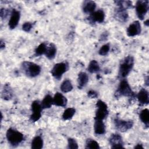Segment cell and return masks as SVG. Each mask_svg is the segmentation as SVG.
I'll use <instances>...</instances> for the list:
<instances>
[{"label":"cell","mask_w":149,"mask_h":149,"mask_svg":"<svg viewBox=\"0 0 149 149\" xmlns=\"http://www.w3.org/2000/svg\"><path fill=\"white\" fill-rule=\"evenodd\" d=\"M134 65V58L132 56L129 55L125 57L121 62L119 69L118 76L120 78L126 77L132 70Z\"/></svg>","instance_id":"obj_1"},{"label":"cell","mask_w":149,"mask_h":149,"mask_svg":"<svg viewBox=\"0 0 149 149\" xmlns=\"http://www.w3.org/2000/svg\"><path fill=\"white\" fill-rule=\"evenodd\" d=\"M22 69L26 76L31 77L38 76L41 72V67L38 65L28 61L22 63Z\"/></svg>","instance_id":"obj_2"},{"label":"cell","mask_w":149,"mask_h":149,"mask_svg":"<svg viewBox=\"0 0 149 149\" xmlns=\"http://www.w3.org/2000/svg\"><path fill=\"white\" fill-rule=\"evenodd\" d=\"M6 136L9 144L13 147L18 146L24 140L23 134L13 128L8 129Z\"/></svg>","instance_id":"obj_3"},{"label":"cell","mask_w":149,"mask_h":149,"mask_svg":"<svg viewBox=\"0 0 149 149\" xmlns=\"http://www.w3.org/2000/svg\"><path fill=\"white\" fill-rule=\"evenodd\" d=\"M115 94L117 97L119 96H125V97H134V94L132 91L129 84L127 81V80L123 79L119 85L118 88L116 91Z\"/></svg>","instance_id":"obj_4"},{"label":"cell","mask_w":149,"mask_h":149,"mask_svg":"<svg viewBox=\"0 0 149 149\" xmlns=\"http://www.w3.org/2000/svg\"><path fill=\"white\" fill-rule=\"evenodd\" d=\"M97 109L95 112V119L103 120L108 115V106L102 100H98L96 104Z\"/></svg>","instance_id":"obj_5"},{"label":"cell","mask_w":149,"mask_h":149,"mask_svg":"<svg viewBox=\"0 0 149 149\" xmlns=\"http://www.w3.org/2000/svg\"><path fill=\"white\" fill-rule=\"evenodd\" d=\"M68 69V65L65 62H60L55 64L52 68L51 73L57 80H59L64 73Z\"/></svg>","instance_id":"obj_6"},{"label":"cell","mask_w":149,"mask_h":149,"mask_svg":"<svg viewBox=\"0 0 149 149\" xmlns=\"http://www.w3.org/2000/svg\"><path fill=\"white\" fill-rule=\"evenodd\" d=\"M148 10V1H138L136 4V14L139 19L143 20Z\"/></svg>","instance_id":"obj_7"},{"label":"cell","mask_w":149,"mask_h":149,"mask_svg":"<svg viewBox=\"0 0 149 149\" xmlns=\"http://www.w3.org/2000/svg\"><path fill=\"white\" fill-rule=\"evenodd\" d=\"M42 108L41 105V102L39 101L36 100L32 102L31 111L32 114L30 116V120L33 122L38 121L41 116V111Z\"/></svg>","instance_id":"obj_8"},{"label":"cell","mask_w":149,"mask_h":149,"mask_svg":"<svg viewBox=\"0 0 149 149\" xmlns=\"http://www.w3.org/2000/svg\"><path fill=\"white\" fill-rule=\"evenodd\" d=\"M114 124L116 129L122 132H125L133 127V122L130 120H124L116 118L114 120Z\"/></svg>","instance_id":"obj_9"},{"label":"cell","mask_w":149,"mask_h":149,"mask_svg":"<svg viewBox=\"0 0 149 149\" xmlns=\"http://www.w3.org/2000/svg\"><path fill=\"white\" fill-rule=\"evenodd\" d=\"M109 142L112 148H123V143L121 136L118 133H114L111 135L109 139Z\"/></svg>","instance_id":"obj_10"},{"label":"cell","mask_w":149,"mask_h":149,"mask_svg":"<svg viewBox=\"0 0 149 149\" xmlns=\"http://www.w3.org/2000/svg\"><path fill=\"white\" fill-rule=\"evenodd\" d=\"M141 25L139 21H134L130 24L126 30L127 35L129 37H134L141 33Z\"/></svg>","instance_id":"obj_11"},{"label":"cell","mask_w":149,"mask_h":149,"mask_svg":"<svg viewBox=\"0 0 149 149\" xmlns=\"http://www.w3.org/2000/svg\"><path fill=\"white\" fill-rule=\"evenodd\" d=\"M20 17V12L13 9L11 12V16L9 20L8 26L10 29H15L18 24Z\"/></svg>","instance_id":"obj_12"},{"label":"cell","mask_w":149,"mask_h":149,"mask_svg":"<svg viewBox=\"0 0 149 149\" xmlns=\"http://www.w3.org/2000/svg\"><path fill=\"white\" fill-rule=\"evenodd\" d=\"M105 19V13L103 10L98 9L97 11H94L93 13L90 14L89 20L93 22H98L100 23H102Z\"/></svg>","instance_id":"obj_13"},{"label":"cell","mask_w":149,"mask_h":149,"mask_svg":"<svg viewBox=\"0 0 149 149\" xmlns=\"http://www.w3.org/2000/svg\"><path fill=\"white\" fill-rule=\"evenodd\" d=\"M66 98L61 93L57 92L53 97V104L59 107H64L67 105Z\"/></svg>","instance_id":"obj_14"},{"label":"cell","mask_w":149,"mask_h":149,"mask_svg":"<svg viewBox=\"0 0 149 149\" xmlns=\"http://www.w3.org/2000/svg\"><path fill=\"white\" fill-rule=\"evenodd\" d=\"M137 98L139 102L141 105H147L149 102V97L148 91L142 88L137 94Z\"/></svg>","instance_id":"obj_15"},{"label":"cell","mask_w":149,"mask_h":149,"mask_svg":"<svg viewBox=\"0 0 149 149\" xmlns=\"http://www.w3.org/2000/svg\"><path fill=\"white\" fill-rule=\"evenodd\" d=\"M94 133L96 134H104L105 133V126L102 120L95 119L94 125Z\"/></svg>","instance_id":"obj_16"},{"label":"cell","mask_w":149,"mask_h":149,"mask_svg":"<svg viewBox=\"0 0 149 149\" xmlns=\"http://www.w3.org/2000/svg\"><path fill=\"white\" fill-rule=\"evenodd\" d=\"M96 8V3L93 1H85L83 6V11L85 13L91 14L93 13Z\"/></svg>","instance_id":"obj_17"},{"label":"cell","mask_w":149,"mask_h":149,"mask_svg":"<svg viewBox=\"0 0 149 149\" xmlns=\"http://www.w3.org/2000/svg\"><path fill=\"white\" fill-rule=\"evenodd\" d=\"M88 81V74L85 72H80L78 74L77 82H78V87L81 88L86 85Z\"/></svg>","instance_id":"obj_18"},{"label":"cell","mask_w":149,"mask_h":149,"mask_svg":"<svg viewBox=\"0 0 149 149\" xmlns=\"http://www.w3.org/2000/svg\"><path fill=\"white\" fill-rule=\"evenodd\" d=\"M56 54V48L54 44L51 43L47 47V51L45 52V56L49 59H52L55 58Z\"/></svg>","instance_id":"obj_19"},{"label":"cell","mask_w":149,"mask_h":149,"mask_svg":"<svg viewBox=\"0 0 149 149\" xmlns=\"http://www.w3.org/2000/svg\"><path fill=\"white\" fill-rule=\"evenodd\" d=\"M115 15H116V17L118 18V19H119L120 21L125 22L127 20V13L126 12V9L122 7L118 6V8L116 9V12Z\"/></svg>","instance_id":"obj_20"},{"label":"cell","mask_w":149,"mask_h":149,"mask_svg":"<svg viewBox=\"0 0 149 149\" xmlns=\"http://www.w3.org/2000/svg\"><path fill=\"white\" fill-rule=\"evenodd\" d=\"M13 96L12 90L10 86L8 84H5L2 91V98L6 100H9L12 98Z\"/></svg>","instance_id":"obj_21"},{"label":"cell","mask_w":149,"mask_h":149,"mask_svg":"<svg viewBox=\"0 0 149 149\" xmlns=\"http://www.w3.org/2000/svg\"><path fill=\"white\" fill-rule=\"evenodd\" d=\"M31 148L33 149H41L43 147V140L41 137L37 136L33 138L31 141Z\"/></svg>","instance_id":"obj_22"},{"label":"cell","mask_w":149,"mask_h":149,"mask_svg":"<svg viewBox=\"0 0 149 149\" xmlns=\"http://www.w3.org/2000/svg\"><path fill=\"white\" fill-rule=\"evenodd\" d=\"M53 104V98L49 94L45 96L44 99L41 102V105L42 109L49 108Z\"/></svg>","instance_id":"obj_23"},{"label":"cell","mask_w":149,"mask_h":149,"mask_svg":"<svg viewBox=\"0 0 149 149\" xmlns=\"http://www.w3.org/2000/svg\"><path fill=\"white\" fill-rule=\"evenodd\" d=\"M140 118L141 122L148 127L149 125V111L148 109H144L140 112Z\"/></svg>","instance_id":"obj_24"},{"label":"cell","mask_w":149,"mask_h":149,"mask_svg":"<svg viewBox=\"0 0 149 149\" xmlns=\"http://www.w3.org/2000/svg\"><path fill=\"white\" fill-rule=\"evenodd\" d=\"M100 67L98 62L95 60H92L88 64L87 70L91 73H95L99 72Z\"/></svg>","instance_id":"obj_25"},{"label":"cell","mask_w":149,"mask_h":149,"mask_svg":"<svg viewBox=\"0 0 149 149\" xmlns=\"http://www.w3.org/2000/svg\"><path fill=\"white\" fill-rule=\"evenodd\" d=\"M60 88L62 92L68 93L72 90L73 86L70 80L66 79L62 83Z\"/></svg>","instance_id":"obj_26"},{"label":"cell","mask_w":149,"mask_h":149,"mask_svg":"<svg viewBox=\"0 0 149 149\" xmlns=\"http://www.w3.org/2000/svg\"><path fill=\"white\" fill-rule=\"evenodd\" d=\"M76 110L73 108H68L65 110L62 114V119L65 120L72 119L74 115Z\"/></svg>","instance_id":"obj_27"},{"label":"cell","mask_w":149,"mask_h":149,"mask_svg":"<svg viewBox=\"0 0 149 149\" xmlns=\"http://www.w3.org/2000/svg\"><path fill=\"white\" fill-rule=\"evenodd\" d=\"M86 148L99 149L100 148V147L96 141L91 139H88L86 142Z\"/></svg>","instance_id":"obj_28"},{"label":"cell","mask_w":149,"mask_h":149,"mask_svg":"<svg viewBox=\"0 0 149 149\" xmlns=\"http://www.w3.org/2000/svg\"><path fill=\"white\" fill-rule=\"evenodd\" d=\"M47 46L45 45V43L40 44L35 49V55L37 56H39L43 54H45L47 51Z\"/></svg>","instance_id":"obj_29"},{"label":"cell","mask_w":149,"mask_h":149,"mask_svg":"<svg viewBox=\"0 0 149 149\" xmlns=\"http://www.w3.org/2000/svg\"><path fill=\"white\" fill-rule=\"evenodd\" d=\"M109 49H110V46H109V44L108 43L106 44H104V45H102L101 47V48L100 49V50L98 51V53L100 55L105 56V55L108 54V53L109 51Z\"/></svg>","instance_id":"obj_30"},{"label":"cell","mask_w":149,"mask_h":149,"mask_svg":"<svg viewBox=\"0 0 149 149\" xmlns=\"http://www.w3.org/2000/svg\"><path fill=\"white\" fill-rule=\"evenodd\" d=\"M68 147L71 149H77L78 148V144L76 141L72 138H69L68 139Z\"/></svg>","instance_id":"obj_31"},{"label":"cell","mask_w":149,"mask_h":149,"mask_svg":"<svg viewBox=\"0 0 149 149\" xmlns=\"http://www.w3.org/2000/svg\"><path fill=\"white\" fill-rule=\"evenodd\" d=\"M32 24L30 22H26L22 25V29L26 32H29L32 28Z\"/></svg>","instance_id":"obj_32"},{"label":"cell","mask_w":149,"mask_h":149,"mask_svg":"<svg viewBox=\"0 0 149 149\" xmlns=\"http://www.w3.org/2000/svg\"><path fill=\"white\" fill-rule=\"evenodd\" d=\"M8 10L5 8H2L1 9V11H0V16H1V17L3 19L5 18H6L7 17V16L8 15Z\"/></svg>","instance_id":"obj_33"},{"label":"cell","mask_w":149,"mask_h":149,"mask_svg":"<svg viewBox=\"0 0 149 149\" xmlns=\"http://www.w3.org/2000/svg\"><path fill=\"white\" fill-rule=\"evenodd\" d=\"M88 96L90 97L91 98H95L96 97H97L98 96V94L97 92H95L94 90H90L87 93Z\"/></svg>","instance_id":"obj_34"},{"label":"cell","mask_w":149,"mask_h":149,"mask_svg":"<svg viewBox=\"0 0 149 149\" xmlns=\"http://www.w3.org/2000/svg\"><path fill=\"white\" fill-rule=\"evenodd\" d=\"M5 42H3L2 40L1 41V49H2L3 48H5Z\"/></svg>","instance_id":"obj_35"},{"label":"cell","mask_w":149,"mask_h":149,"mask_svg":"<svg viewBox=\"0 0 149 149\" xmlns=\"http://www.w3.org/2000/svg\"><path fill=\"white\" fill-rule=\"evenodd\" d=\"M134 148H142V149H143V147L141 146V144H137V146H136L134 147Z\"/></svg>","instance_id":"obj_36"},{"label":"cell","mask_w":149,"mask_h":149,"mask_svg":"<svg viewBox=\"0 0 149 149\" xmlns=\"http://www.w3.org/2000/svg\"><path fill=\"white\" fill-rule=\"evenodd\" d=\"M148 22H149V20H148V19H147L146 21H145V22H144V24H145L147 26H148L149 25V24H148V23H148Z\"/></svg>","instance_id":"obj_37"}]
</instances>
